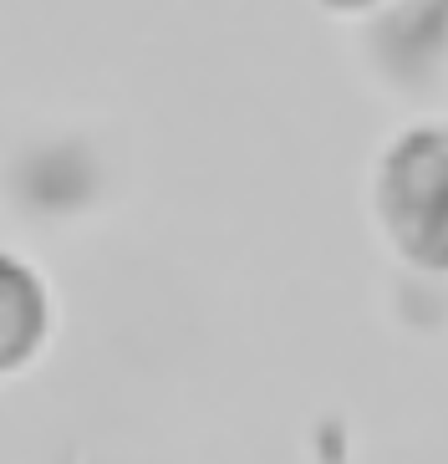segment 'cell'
I'll list each match as a JSON object with an SVG mask.
<instances>
[{
  "label": "cell",
  "mask_w": 448,
  "mask_h": 464,
  "mask_svg": "<svg viewBox=\"0 0 448 464\" xmlns=\"http://www.w3.org/2000/svg\"><path fill=\"white\" fill-rule=\"evenodd\" d=\"M56 337V296L36 260L0 246V382L31 372Z\"/></svg>",
  "instance_id": "obj_2"
},
{
  "label": "cell",
  "mask_w": 448,
  "mask_h": 464,
  "mask_svg": "<svg viewBox=\"0 0 448 464\" xmlns=\"http://www.w3.org/2000/svg\"><path fill=\"white\" fill-rule=\"evenodd\" d=\"M367 209L407 271L448 281V118L403 123L372 159Z\"/></svg>",
  "instance_id": "obj_1"
},
{
  "label": "cell",
  "mask_w": 448,
  "mask_h": 464,
  "mask_svg": "<svg viewBox=\"0 0 448 464\" xmlns=\"http://www.w3.org/2000/svg\"><path fill=\"white\" fill-rule=\"evenodd\" d=\"M321 15H337V21H357V15H372V11H382L387 0H311Z\"/></svg>",
  "instance_id": "obj_3"
}]
</instances>
